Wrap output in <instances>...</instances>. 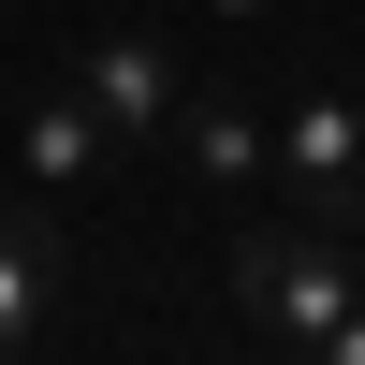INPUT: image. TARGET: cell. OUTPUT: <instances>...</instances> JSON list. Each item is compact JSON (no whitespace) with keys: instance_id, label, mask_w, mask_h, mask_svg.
Masks as SVG:
<instances>
[{"instance_id":"6da1fadb","label":"cell","mask_w":365,"mask_h":365,"mask_svg":"<svg viewBox=\"0 0 365 365\" xmlns=\"http://www.w3.org/2000/svg\"><path fill=\"white\" fill-rule=\"evenodd\" d=\"M234 307H249L278 351H322L365 307V249L336 220H234Z\"/></svg>"},{"instance_id":"7a4b0ae2","label":"cell","mask_w":365,"mask_h":365,"mask_svg":"<svg viewBox=\"0 0 365 365\" xmlns=\"http://www.w3.org/2000/svg\"><path fill=\"white\" fill-rule=\"evenodd\" d=\"M278 175H292L307 220L365 234V103H351V88H307V103L278 117Z\"/></svg>"},{"instance_id":"3957f363","label":"cell","mask_w":365,"mask_h":365,"mask_svg":"<svg viewBox=\"0 0 365 365\" xmlns=\"http://www.w3.org/2000/svg\"><path fill=\"white\" fill-rule=\"evenodd\" d=\"M73 88H88V117L117 132V161H132V146H175V103H190L161 29H103V44L73 58Z\"/></svg>"},{"instance_id":"277c9868","label":"cell","mask_w":365,"mask_h":365,"mask_svg":"<svg viewBox=\"0 0 365 365\" xmlns=\"http://www.w3.org/2000/svg\"><path fill=\"white\" fill-rule=\"evenodd\" d=\"M58 292H73V249L44 234V205H0V365L58 336Z\"/></svg>"},{"instance_id":"5b68a950","label":"cell","mask_w":365,"mask_h":365,"mask_svg":"<svg viewBox=\"0 0 365 365\" xmlns=\"http://www.w3.org/2000/svg\"><path fill=\"white\" fill-rule=\"evenodd\" d=\"M103 161H117V132L88 117V88H58V103L15 117V175H29V190H88Z\"/></svg>"},{"instance_id":"8992f818","label":"cell","mask_w":365,"mask_h":365,"mask_svg":"<svg viewBox=\"0 0 365 365\" xmlns=\"http://www.w3.org/2000/svg\"><path fill=\"white\" fill-rule=\"evenodd\" d=\"M175 146H190L205 190H263V175H278V132H263L249 103H175Z\"/></svg>"},{"instance_id":"52a82bcc","label":"cell","mask_w":365,"mask_h":365,"mask_svg":"<svg viewBox=\"0 0 365 365\" xmlns=\"http://www.w3.org/2000/svg\"><path fill=\"white\" fill-rule=\"evenodd\" d=\"M205 15H234V29H249V15H263V0H205Z\"/></svg>"}]
</instances>
